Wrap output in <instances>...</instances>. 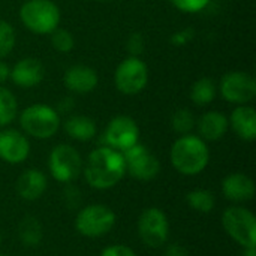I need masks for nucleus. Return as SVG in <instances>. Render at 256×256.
Wrapping results in <instances>:
<instances>
[{"label":"nucleus","mask_w":256,"mask_h":256,"mask_svg":"<svg viewBox=\"0 0 256 256\" xmlns=\"http://www.w3.org/2000/svg\"><path fill=\"white\" fill-rule=\"evenodd\" d=\"M194 36H195V30L188 27V28H182V30L172 33L170 38V42L176 46H183V45H188L194 39Z\"/></svg>","instance_id":"nucleus-30"},{"label":"nucleus","mask_w":256,"mask_h":256,"mask_svg":"<svg viewBox=\"0 0 256 256\" xmlns=\"http://www.w3.org/2000/svg\"><path fill=\"white\" fill-rule=\"evenodd\" d=\"M126 46H128V51L132 57H140L144 51V46H146L144 36L141 33H132L126 42Z\"/></svg>","instance_id":"nucleus-29"},{"label":"nucleus","mask_w":256,"mask_h":256,"mask_svg":"<svg viewBox=\"0 0 256 256\" xmlns=\"http://www.w3.org/2000/svg\"><path fill=\"white\" fill-rule=\"evenodd\" d=\"M0 243H2V236H0Z\"/></svg>","instance_id":"nucleus-37"},{"label":"nucleus","mask_w":256,"mask_h":256,"mask_svg":"<svg viewBox=\"0 0 256 256\" xmlns=\"http://www.w3.org/2000/svg\"><path fill=\"white\" fill-rule=\"evenodd\" d=\"M165 256H189L188 255V250L180 246V244H172L166 249L165 252Z\"/></svg>","instance_id":"nucleus-33"},{"label":"nucleus","mask_w":256,"mask_h":256,"mask_svg":"<svg viewBox=\"0 0 256 256\" xmlns=\"http://www.w3.org/2000/svg\"><path fill=\"white\" fill-rule=\"evenodd\" d=\"M18 234L21 242L27 248H34L42 240V226L39 220L33 216H26L18 226Z\"/></svg>","instance_id":"nucleus-22"},{"label":"nucleus","mask_w":256,"mask_h":256,"mask_svg":"<svg viewBox=\"0 0 256 256\" xmlns=\"http://www.w3.org/2000/svg\"><path fill=\"white\" fill-rule=\"evenodd\" d=\"M186 201H188L190 208H194L200 213H210L216 204L214 195L206 189H198V190L189 192L186 196Z\"/></svg>","instance_id":"nucleus-24"},{"label":"nucleus","mask_w":256,"mask_h":256,"mask_svg":"<svg viewBox=\"0 0 256 256\" xmlns=\"http://www.w3.org/2000/svg\"><path fill=\"white\" fill-rule=\"evenodd\" d=\"M46 177L44 172L38 171V170H27L24 171L15 184L16 194L26 200V201H36L38 198H40L46 189Z\"/></svg>","instance_id":"nucleus-18"},{"label":"nucleus","mask_w":256,"mask_h":256,"mask_svg":"<svg viewBox=\"0 0 256 256\" xmlns=\"http://www.w3.org/2000/svg\"><path fill=\"white\" fill-rule=\"evenodd\" d=\"M48 168L57 182L70 183L80 177L82 171V160L80 153L72 146L58 144L50 153Z\"/></svg>","instance_id":"nucleus-8"},{"label":"nucleus","mask_w":256,"mask_h":256,"mask_svg":"<svg viewBox=\"0 0 256 256\" xmlns=\"http://www.w3.org/2000/svg\"><path fill=\"white\" fill-rule=\"evenodd\" d=\"M100 256H136L135 252L128 248V246H123V244H116V246H110L106 248Z\"/></svg>","instance_id":"nucleus-31"},{"label":"nucleus","mask_w":256,"mask_h":256,"mask_svg":"<svg viewBox=\"0 0 256 256\" xmlns=\"http://www.w3.org/2000/svg\"><path fill=\"white\" fill-rule=\"evenodd\" d=\"M122 154L124 159L126 171L130 174V177L136 180L141 182L153 180L160 171V164L158 158L141 144L132 146L130 148L124 150Z\"/></svg>","instance_id":"nucleus-11"},{"label":"nucleus","mask_w":256,"mask_h":256,"mask_svg":"<svg viewBox=\"0 0 256 256\" xmlns=\"http://www.w3.org/2000/svg\"><path fill=\"white\" fill-rule=\"evenodd\" d=\"M20 126L28 136L46 140L60 128V114L46 104H33L20 114Z\"/></svg>","instance_id":"nucleus-4"},{"label":"nucleus","mask_w":256,"mask_h":256,"mask_svg":"<svg viewBox=\"0 0 256 256\" xmlns=\"http://www.w3.org/2000/svg\"><path fill=\"white\" fill-rule=\"evenodd\" d=\"M82 170L86 182L93 189L105 190L114 188L123 178L126 165L120 152L104 146L88 154Z\"/></svg>","instance_id":"nucleus-1"},{"label":"nucleus","mask_w":256,"mask_h":256,"mask_svg":"<svg viewBox=\"0 0 256 256\" xmlns=\"http://www.w3.org/2000/svg\"><path fill=\"white\" fill-rule=\"evenodd\" d=\"M220 94L230 104L248 105L256 96L255 78L242 70L228 72L220 80Z\"/></svg>","instance_id":"nucleus-9"},{"label":"nucleus","mask_w":256,"mask_h":256,"mask_svg":"<svg viewBox=\"0 0 256 256\" xmlns=\"http://www.w3.org/2000/svg\"><path fill=\"white\" fill-rule=\"evenodd\" d=\"M45 76V66L34 57L21 58L14 64L9 74V80L20 88H33L42 82Z\"/></svg>","instance_id":"nucleus-14"},{"label":"nucleus","mask_w":256,"mask_h":256,"mask_svg":"<svg viewBox=\"0 0 256 256\" xmlns=\"http://www.w3.org/2000/svg\"><path fill=\"white\" fill-rule=\"evenodd\" d=\"M99 2H111V0H99Z\"/></svg>","instance_id":"nucleus-36"},{"label":"nucleus","mask_w":256,"mask_h":256,"mask_svg":"<svg viewBox=\"0 0 256 256\" xmlns=\"http://www.w3.org/2000/svg\"><path fill=\"white\" fill-rule=\"evenodd\" d=\"M222 225L228 236L240 246L255 248L256 219L252 212L244 207H230L222 216Z\"/></svg>","instance_id":"nucleus-5"},{"label":"nucleus","mask_w":256,"mask_h":256,"mask_svg":"<svg viewBox=\"0 0 256 256\" xmlns=\"http://www.w3.org/2000/svg\"><path fill=\"white\" fill-rule=\"evenodd\" d=\"M218 87L212 78H200L190 87V100L198 106H206L216 99Z\"/></svg>","instance_id":"nucleus-21"},{"label":"nucleus","mask_w":256,"mask_h":256,"mask_svg":"<svg viewBox=\"0 0 256 256\" xmlns=\"http://www.w3.org/2000/svg\"><path fill=\"white\" fill-rule=\"evenodd\" d=\"M64 132L75 141H90L96 136L98 128L93 118L87 116H70L64 122Z\"/></svg>","instance_id":"nucleus-20"},{"label":"nucleus","mask_w":256,"mask_h":256,"mask_svg":"<svg viewBox=\"0 0 256 256\" xmlns=\"http://www.w3.org/2000/svg\"><path fill=\"white\" fill-rule=\"evenodd\" d=\"M195 126H196V118H195L194 112L188 108L177 110L171 117V128L178 135L190 134L195 129Z\"/></svg>","instance_id":"nucleus-25"},{"label":"nucleus","mask_w":256,"mask_h":256,"mask_svg":"<svg viewBox=\"0 0 256 256\" xmlns=\"http://www.w3.org/2000/svg\"><path fill=\"white\" fill-rule=\"evenodd\" d=\"M0 256H6V255H0Z\"/></svg>","instance_id":"nucleus-38"},{"label":"nucleus","mask_w":256,"mask_h":256,"mask_svg":"<svg viewBox=\"0 0 256 256\" xmlns=\"http://www.w3.org/2000/svg\"><path fill=\"white\" fill-rule=\"evenodd\" d=\"M138 232L146 246L153 249L164 246L170 234V225L165 213L156 207L146 208L138 219Z\"/></svg>","instance_id":"nucleus-10"},{"label":"nucleus","mask_w":256,"mask_h":256,"mask_svg":"<svg viewBox=\"0 0 256 256\" xmlns=\"http://www.w3.org/2000/svg\"><path fill=\"white\" fill-rule=\"evenodd\" d=\"M74 106H75V100L70 98V96H64L63 99H60L58 100V104H57V112L60 114V112H69V111H72L74 110Z\"/></svg>","instance_id":"nucleus-32"},{"label":"nucleus","mask_w":256,"mask_h":256,"mask_svg":"<svg viewBox=\"0 0 256 256\" xmlns=\"http://www.w3.org/2000/svg\"><path fill=\"white\" fill-rule=\"evenodd\" d=\"M114 224H116L114 212L102 204H93L84 207L75 219L76 231L88 238H98L108 234L112 230Z\"/></svg>","instance_id":"nucleus-6"},{"label":"nucleus","mask_w":256,"mask_h":256,"mask_svg":"<svg viewBox=\"0 0 256 256\" xmlns=\"http://www.w3.org/2000/svg\"><path fill=\"white\" fill-rule=\"evenodd\" d=\"M232 130L244 141H255L256 138V111L250 105H237L228 118Z\"/></svg>","instance_id":"nucleus-17"},{"label":"nucleus","mask_w":256,"mask_h":256,"mask_svg":"<svg viewBox=\"0 0 256 256\" xmlns=\"http://www.w3.org/2000/svg\"><path fill=\"white\" fill-rule=\"evenodd\" d=\"M15 42H16V36L14 27L8 21L0 20V60L12 52Z\"/></svg>","instance_id":"nucleus-27"},{"label":"nucleus","mask_w":256,"mask_h":256,"mask_svg":"<svg viewBox=\"0 0 256 256\" xmlns=\"http://www.w3.org/2000/svg\"><path fill=\"white\" fill-rule=\"evenodd\" d=\"M51 45L56 51L58 52H70L75 46V38L74 34L66 30V28H56L52 33H51Z\"/></svg>","instance_id":"nucleus-26"},{"label":"nucleus","mask_w":256,"mask_h":256,"mask_svg":"<svg viewBox=\"0 0 256 256\" xmlns=\"http://www.w3.org/2000/svg\"><path fill=\"white\" fill-rule=\"evenodd\" d=\"M222 192L232 202H246L255 196V183L249 176L234 172L224 180Z\"/></svg>","instance_id":"nucleus-16"},{"label":"nucleus","mask_w":256,"mask_h":256,"mask_svg":"<svg viewBox=\"0 0 256 256\" xmlns=\"http://www.w3.org/2000/svg\"><path fill=\"white\" fill-rule=\"evenodd\" d=\"M174 8L186 14H195L206 9L210 0H170Z\"/></svg>","instance_id":"nucleus-28"},{"label":"nucleus","mask_w":256,"mask_h":256,"mask_svg":"<svg viewBox=\"0 0 256 256\" xmlns=\"http://www.w3.org/2000/svg\"><path fill=\"white\" fill-rule=\"evenodd\" d=\"M171 164L184 176L202 172L210 160V152L206 141L196 135H182L171 147Z\"/></svg>","instance_id":"nucleus-2"},{"label":"nucleus","mask_w":256,"mask_h":256,"mask_svg":"<svg viewBox=\"0 0 256 256\" xmlns=\"http://www.w3.org/2000/svg\"><path fill=\"white\" fill-rule=\"evenodd\" d=\"M140 128L136 122L129 116H117L114 117L104 134V141L106 147H111L120 153L138 144Z\"/></svg>","instance_id":"nucleus-12"},{"label":"nucleus","mask_w":256,"mask_h":256,"mask_svg":"<svg viewBox=\"0 0 256 256\" xmlns=\"http://www.w3.org/2000/svg\"><path fill=\"white\" fill-rule=\"evenodd\" d=\"M148 82V68L140 57L124 58L114 72L116 88L126 96L138 94Z\"/></svg>","instance_id":"nucleus-7"},{"label":"nucleus","mask_w":256,"mask_h":256,"mask_svg":"<svg viewBox=\"0 0 256 256\" xmlns=\"http://www.w3.org/2000/svg\"><path fill=\"white\" fill-rule=\"evenodd\" d=\"M243 256H256V249L255 248H246Z\"/></svg>","instance_id":"nucleus-35"},{"label":"nucleus","mask_w":256,"mask_h":256,"mask_svg":"<svg viewBox=\"0 0 256 256\" xmlns=\"http://www.w3.org/2000/svg\"><path fill=\"white\" fill-rule=\"evenodd\" d=\"M9 74H10V68L0 60V84L6 82L9 80Z\"/></svg>","instance_id":"nucleus-34"},{"label":"nucleus","mask_w":256,"mask_h":256,"mask_svg":"<svg viewBox=\"0 0 256 256\" xmlns=\"http://www.w3.org/2000/svg\"><path fill=\"white\" fill-rule=\"evenodd\" d=\"M18 114V102L10 90L0 86V128L10 124Z\"/></svg>","instance_id":"nucleus-23"},{"label":"nucleus","mask_w":256,"mask_h":256,"mask_svg":"<svg viewBox=\"0 0 256 256\" xmlns=\"http://www.w3.org/2000/svg\"><path fill=\"white\" fill-rule=\"evenodd\" d=\"M64 87L75 94H87L98 87L99 76L98 72L86 64L70 66L63 76Z\"/></svg>","instance_id":"nucleus-15"},{"label":"nucleus","mask_w":256,"mask_h":256,"mask_svg":"<svg viewBox=\"0 0 256 256\" xmlns=\"http://www.w3.org/2000/svg\"><path fill=\"white\" fill-rule=\"evenodd\" d=\"M30 142L24 134L16 129H4L0 132V159L15 165L28 158Z\"/></svg>","instance_id":"nucleus-13"},{"label":"nucleus","mask_w":256,"mask_h":256,"mask_svg":"<svg viewBox=\"0 0 256 256\" xmlns=\"http://www.w3.org/2000/svg\"><path fill=\"white\" fill-rule=\"evenodd\" d=\"M228 128L230 122L226 116L219 111H208L202 114V117L198 120L200 138H202L204 141H219L225 136Z\"/></svg>","instance_id":"nucleus-19"},{"label":"nucleus","mask_w":256,"mask_h":256,"mask_svg":"<svg viewBox=\"0 0 256 256\" xmlns=\"http://www.w3.org/2000/svg\"><path fill=\"white\" fill-rule=\"evenodd\" d=\"M20 20L36 34H51L58 27L62 14L52 0H27L20 9Z\"/></svg>","instance_id":"nucleus-3"}]
</instances>
